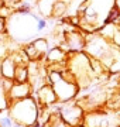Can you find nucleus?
Returning <instances> with one entry per match:
<instances>
[{
  "label": "nucleus",
  "instance_id": "nucleus-4",
  "mask_svg": "<svg viewBox=\"0 0 120 127\" xmlns=\"http://www.w3.org/2000/svg\"><path fill=\"white\" fill-rule=\"evenodd\" d=\"M57 116L64 123H66L69 127H74V126H78V124H82V120H83L85 114H83V110L81 106L66 103L65 106L61 104L60 112L57 113Z\"/></svg>",
  "mask_w": 120,
  "mask_h": 127
},
{
  "label": "nucleus",
  "instance_id": "nucleus-20",
  "mask_svg": "<svg viewBox=\"0 0 120 127\" xmlns=\"http://www.w3.org/2000/svg\"><path fill=\"white\" fill-rule=\"evenodd\" d=\"M30 127H42V124H41L40 122H35V123H32Z\"/></svg>",
  "mask_w": 120,
  "mask_h": 127
},
{
  "label": "nucleus",
  "instance_id": "nucleus-16",
  "mask_svg": "<svg viewBox=\"0 0 120 127\" xmlns=\"http://www.w3.org/2000/svg\"><path fill=\"white\" fill-rule=\"evenodd\" d=\"M31 16H32V18L35 20V23H37L35 30H37V31H42V30L47 27V20H45V18L38 17V16H35V14H32V13H31Z\"/></svg>",
  "mask_w": 120,
  "mask_h": 127
},
{
  "label": "nucleus",
  "instance_id": "nucleus-9",
  "mask_svg": "<svg viewBox=\"0 0 120 127\" xmlns=\"http://www.w3.org/2000/svg\"><path fill=\"white\" fill-rule=\"evenodd\" d=\"M45 58H47V61L51 62V64H55V65L57 64L65 65L66 58H68V54H66L64 50H61V48H51V50L47 51Z\"/></svg>",
  "mask_w": 120,
  "mask_h": 127
},
{
  "label": "nucleus",
  "instance_id": "nucleus-19",
  "mask_svg": "<svg viewBox=\"0 0 120 127\" xmlns=\"http://www.w3.org/2000/svg\"><path fill=\"white\" fill-rule=\"evenodd\" d=\"M4 28H6V21H4V18L0 17V35H1V32H3Z\"/></svg>",
  "mask_w": 120,
  "mask_h": 127
},
{
  "label": "nucleus",
  "instance_id": "nucleus-5",
  "mask_svg": "<svg viewBox=\"0 0 120 127\" xmlns=\"http://www.w3.org/2000/svg\"><path fill=\"white\" fill-rule=\"evenodd\" d=\"M85 38L78 31H69L65 35V52L66 54H75V52H82L85 50Z\"/></svg>",
  "mask_w": 120,
  "mask_h": 127
},
{
  "label": "nucleus",
  "instance_id": "nucleus-1",
  "mask_svg": "<svg viewBox=\"0 0 120 127\" xmlns=\"http://www.w3.org/2000/svg\"><path fill=\"white\" fill-rule=\"evenodd\" d=\"M47 81L55 92L57 100L61 103H68L78 95V83L66 69H51L47 75Z\"/></svg>",
  "mask_w": 120,
  "mask_h": 127
},
{
  "label": "nucleus",
  "instance_id": "nucleus-17",
  "mask_svg": "<svg viewBox=\"0 0 120 127\" xmlns=\"http://www.w3.org/2000/svg\"><path fill=\"white\" fill-rule=\"evenodd\" d=\"M14 120L11 119L10 114L7 116H0V127H13Z\"/></svg>",
  "mask_w": 120,
  "mask_h": 127
},
{
  "label": "nucleus",
  "instance_id": "nucleus-13",
  "mask_svg": "<svg viewBox=\"0 0 120 127\" xmlns=\"http://www.w3.org/2000/svg\"><path fill=\"white\" fill-rule=\"evenodd\" d=\"M32 10V6L30 1H27V0H21L19 4L16 6V11L19 14H21V16H27V14L31 13Z\"/></svg>",
  "mask_w": 120,
  "mask_h": 127
},
{
  "label": "nucleus",
  "instance_id": "nucleus-2",
  "mask_svg": "<svg viewBox=\"0 0 120 127\" xmlns=\"http://www.w3.org/2000/svg\"><path fill=\"white\" fill-rule=\"evenodd\" d=\"M9 110L14 122L21 123L26 127H30L32 123L38 120V104L35 102V97H32V95L26 99L11 102Z\"/></svg>",
  "mask_w": 120,
  "mask_h": 127
},
{
  "label": "nucleus",
  "instance_id": "nucleus-6",
  "mask_svg": "<svg viewBox=\"0 0 120 127\" xmlns=\"http://www.w3.org/2000/svg\"><path fill=\"white\" fill-rule=\"evenodd\" d=\"M38 107H48L52 106L54 103H57V96L55 92L52 91L50 83H44L42 86H40L37 89V97H35Z\"/></svg>",
  "mask_w": 120,
  "mask_h": 127
},
{
  "label": "nucleus",
  "instance_id": "nucleus-7",
  "mask_svg": "<svg viewBox=\"0 0 120 127\" xmlns=\"http://www.w3.org/2000/svg\"><path fill=\"white\" fill-rule=\"evenodd\" d=\"M31 95H32V89L28 82H26V83H17V82H14L13 86L10 88L9 93H7V99L11 103V102H16V100L30 97Z\"/></svg>",
  "mask_w": 120,
  "mask_h": 127
},
{
  "label": "nucleus",
  "instance_id": "nucleus-15",
  "mask_svg": "<svg viewBox=\"0 0 120 127\" xmlns=\"http://www.w3.org/2000/svg\"><path fill=\"white\" fill-rule=\"evenodd\" d=\"M10 106V102L7 99V95H6L1 86H0V110H4V109H9Z\"/></svg>",
  "mask_w": 120,
  "mask_h": 127
},
{
  "label": "nucleus",
  "instance_id": "nucleus-12",
  "mask_svg": "<svg viewBox=\"0 0 120 127\" xmlns=\"http://www.w3.org/2000/svg\"><path fill=\"white\" fill-rule=\"evenodd\" d=\"M66 9L68 7H66V3H65L64 0H57L55 3L52 4V11H51V14L54 17H60V16H64Z\"/></svg>",
  "mask_w": 120,
  "mask_h": 127
},
{
  "label": "nucleus",
  "instance_id": "nucleus-14",
  "mask_svg": "<svg viewBox=\"0 0 120 127\" xmlns=\"http://www.w3.org/2000/svg\"><path fill=\"white\" fill-rule=\"evenodd\" d=\"M31 44L35 47V50H37L42 57L47 54V51L50 50V48H48V42H47V40H44V38H38V40L32 41Z\"/></svg>",
  "mask_w": 120,
  "mask_h": 127
},
{
  "label": "nucleus",
  "instance_id": "nucleus-3",
  "mask_svg": "<svg viewBox=\"0 0 120 127\" xmlns=\"http://www.w3.org/2000/svg\"><path fill=\"white\" fill-rule=\"evenodd\" d=\"M82 124L85 127H119L120 113L110 110H95L83 116Z\"/></svg>",
  "mask_w": 120,
  "mask_h": 127
},
{
  "label": "nucleus",
  "instance_id": "nucleus-11",
  "mask_svg": "<svg viewBox=\"0 0 120 127\" xmlns=\"http://www.w3.org/2000/svg\"><path fill=\"white\" fill-rule=\"evenodd\" d=\"M23 52L26 54V57L28 58V61H37V59L42 58V55L40 54L37 50H35V47L32 45L31 42H30V44H27V45L24 47Z\"/></svg>",
  "mask_w": 120,
  "mask_h": 127
},
{
  "label": "nucleus",
  "instance_id": "nucleus-10",
  "mask_svg": "<svg viewBox=\"0 0 120 127\" xmlns=\"http://www.w3.org/2000/svg\"><path fill=\"white\" fill-rule=\"evenodd\" d=\"M14 82L17 83H26V82L30 81V76H28V68L27 65H17L16 68V73H14Z\"/></svg>",
  "mask_w": 120,
  "mask_h": 127
},
{
  "label": "nucleus",
  "instance_id": "nucleus-8",
  "mask_svg": "<svg viewBox=\"0 0 120 127\" xmlns=\"http://www.w3.org/2000/svg\"><path fill=\"white\" fill-rule=\"evenodd\" d=\"M16 68H17V64L14 62V59L10 57H6L1 62H0V78H4V79H14V73H16Z\"/></svg>",
  "mask_w": 120,
  "mask_h": 127
},
{
  "label": "nucleus",
  "instance_id": "nucleus-18",
  "mask_svg": "<svg viewBox=\"0 0 120 127\" xmlns=\"http://www.w3.org/2000/svg\"><path fill=\"white\" fill-rule=\"evenodd\" d=\"M6 6H17L21 0H3Z\"/></svg>",
  "mask_w": 120,
  "mask_h": 127
}]
</instances>
